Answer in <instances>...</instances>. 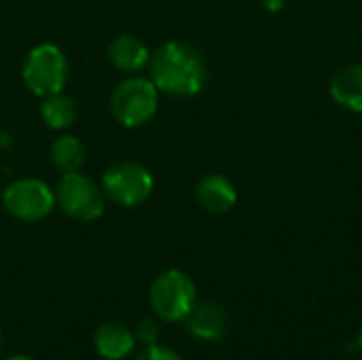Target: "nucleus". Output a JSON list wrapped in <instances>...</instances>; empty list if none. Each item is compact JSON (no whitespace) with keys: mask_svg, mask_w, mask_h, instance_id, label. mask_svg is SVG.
Instances as JSON below:
<instances>
[{"mask_svg":"<svg viewBox=\"0 0 362 360\" xmlns=\"http://www.w3.org/2000/svg\"><path fill=\"white\" fill-rule=\"evenodd\" d=\"M265 6H267L269 11H278V8L284 6V0H265Z\"/></svg>","mask_w":362,"mask_h":360,"instance_id":"17","label":"nucleus"},{"mask_svg":"<svg viewBox=\"0 0 362 360\" xmlns=\"http://www.w3.org/2000/svg\"><path fill=\"white\" fill-rule=\"evenodd\" d=\"M49 159L53 163V168L62 174H72V172H81V168L87 161V151L85 144L72 136V134H62L51 142L49 149Z\"/></svg>","mask_w":362,"mask_h":360,"instance_id":"13","label":"nucleus"},{"mask_svg":"<svg viewBox=\"0 0 362 360\" xmlns=\"http://www.w3.org/2000/svg\"><path fill=\"white\" fill-rule=\"evenodd\" d=\"M108 62L119 72L138 74L140 70L148 68L151 51L142 38L134 34H119L108 45Z\"/></svg>","mask_w":362,"mask_h":360,"instance_id":"9","label":"nucleus"},{"mask_svg":"<svg viewBox=\"0 0 362 360\" xmlns=\"http://www.w3.org/2000/svg\"><path fill=\"white\" fill-rule=\"evenodd\" d=\"M40 117H42V123L49 129L64 132V129H68V127H72L76 123L78 108H76V102L70 95L59 91V93L42 98Z\"/></svg>","mask_w":362,"mask_h":360,"instance_id":"14","label":"nucleus"},{"mask_svg":"<svg viewBox=\"0 0 362 360\" xmlns=\"http://www.w3.org/2000/svg\"><path fill=\"white\" fill-rule=\"evenodd\" d=\"M331 98L352 112H362V64H350L335 72Z\"/></svg>","mask_w":362,"mask_h":360,"instance_id":"12","label":"nucleus"},{"mask_svg":"<svg viewBox=\"0 0 362 360\" xmlns=\"http://www.w3.org/2000/svg\"><path fill=\"white\" fill-rule=\"evenodd\" d=\"M159 108V89L148 76L129 74L110 93V112L123 127L146 125Z\"/></svg>","mask_w":362,"mask_h":360,"instance_id":"2","label":"nucleus"},{"mask_svg":"<svg viewBox=\"0 0 362 360\" xmlns=\"http://www.w3.org/2000/svg\"><path fill=\"white\" fill-rule=\"evenodd\" d=\"M182 323L187 331L202 342H216L227 333V314L218 303L212 301L195 303Z\"/></svg>","mask_w":362,"mask_h":360,"instance_id":"10","label":"nucleus"},{"mask_svg":"<svg viewBox=\"0 0 362 360\" xmlns=\"http://www.w3.org/2000/svg\"><path fill=\"white\" fill-rule=\"evenodd\" d=\"M70 74L66 53L53 42H40L30 49L21 66L23 85L38 98L64 91Z\"/></svg>","mask_w":362,"mask_h":360,"instance_id":"3","label":"nucleus"},{"mask_svg":"<svg viewBox=\"0 0 362 360\" xmlns=\"http://www.w3.org/2000/svg\"><path fill=\"white\" fill-rule=\"evenodd\" d=\"M136 360H182V356L172 350L170 346H161V344H151V346H144Z\"/></svg>","mask_w":362,"mask_h":360,"instance_id":"16","label":"nucleus"},{"mask_svg":"<svg viewBox=\"0 0 362 360\" xmlns=\"http://www.w3.org/2000/svg\"><path fill=\"white\" fill-rule=\"evenodd\" d=\"M0 348H2V329H0Z\"/></svg>","mask_w":362,"mask_h":360,"instance_id":"20","label":"nucleus"},{"mask_svg":"<svg viewBox=\"0 0 362 360\" xmlns=\"http://www.w3.org/2000/svg\"><path fill=\"white\" fill-rule=\"evenodd\" d=\"M100 187L104 195L117 206L136 208V206H142L153 195L155 178L148 172V168H144L142 163L125 159V161L112 163L104 172Z\"/></svg>","mask_w":362,"mask_h":360,"instance_id":"6","label":"nucleus"},{"mask_svg":"<svg viewBox=\"0 0 362 360\" xmlns=\"http://www.w3.org/2000/svg\"><path fill=\"white\" fill-rule=\"evenodd\" d=\"M4 360H34V359H30V356H23V354H15V356H8V359H4Z\"/></svg>","mask_w":362,"mask_h":360,"instance_id":"18","label":"nucleus"},{"mask_svg":"<svg viewBox=\"0 0 362 360\" xmlns=\"http://www.w3.org/2000/svg\"><path fill=\"white\" fill-rule=\"evenodd\" d=\"M93 348L106 360H123L136 348V335L121 323H104L93 333Z\"/></svg>","mask_w":362,"mask_h":360,"instance_id":"11","label":"nucleus"},{"mask_svg":"<svg viewBox=\"0 0 362 360\" xmlns=\"http://www.w3.org/2000/svg\"><path fill=\"white\" fill-rule=\"evenodd\" d=\"M358 350L362 352V331H361V335H358Z\"/></svg>","mask_w":362,"mask_h":360,"instance_id":"19","label":"nucleus"},{"mask_svg":"<svg viewBox=\"0 0 362 360\" xmlns=\"http://www.w3.org/2000/svg\"><path fill=\"white\" fill-rule=\"evenodd\" d=\"M148 79L159 93L174 98H193L208 83V62L204 53L182 40H168L148 62Z\"/></svg>","mask_w":362,"mask_h":360,"instance_id":"1","label":"nucleus"},{"mask_svg":"<svg viewBox=\"0 0 362 360\" xmlns=\"http://www.w3.org/2000/svg\"><path fill=\"white\" fill-rule=\"evenodd\" d=\"M134 335H136V342H140L144 346L157 344V339H159V325L153 318H142V320L136 323Z\"/></svg>","mask_w":362,"mask_h":360,"instance_id":"15","label":"nucleus"},{"mask_svg":"<svg viewBox=\"0 0 362 360\" xmlns=\"http://www.w3.org/2000/svg\"><path fill=\"white\" fill-rule=\"evenodd\" d=\"M197 204L210 212V214H227L238 204V189L233 180H229L225 174L212 172L199 178L195 187Z\"/></svg>","mask_w":362,"mask_h":360,"instance_id":"8","label":"nucleus"},{"mask_svg":"<svg viewBox=\"0 0 362 360\" xmlns=\"http://www.w3.org/2000/svg\"><path fill=\"white\" fill-rule=\"evenodd\" d=\"M55 202L66 216L78 223H93L106 210L102 187L81 172L62 174L55 187Z\"/></svg>","mask_w":362,"mask_h":360,"instance_id":"5","label":"nucleus"},{"mask_svg":"<svg viewBox=\"0 0 362 360\" xmlns=\"http://www.w3.org/2000/svg\"><path fill=\"white\" fill-rule=\"evenodd\" d=\"M148 303L157 318L165 323H182L197 303V291L185 272L165 269L153 280L148 289Z\"/></svg>","mask_w":362,"mask_h":360,"instance_id":"4","label":"nucleus"},{"mask_svg":"<svg viewBox=\"0 0 362 360\" xmlns=\"http://www.w3.org/2000/svg\"><path fill=\"white\" fill-rule=\"evenodd\" d=\"M2 206L21 223H38L45 221L57 206L55 189L40 178H17L2 191Z\"/></svg>","mask_w":362,"mask_h":360,"instance_id":"7","label":"nucleus"}]
</instances>
